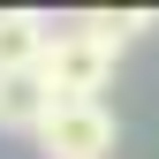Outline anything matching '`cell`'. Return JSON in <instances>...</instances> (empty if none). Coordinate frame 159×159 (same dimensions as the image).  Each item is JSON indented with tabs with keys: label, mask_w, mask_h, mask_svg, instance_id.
<instances>
[{
	"label": "cell",
	"mask_w": 159,
	"mask_h": 159,
	"mask_svg": "<svg viewBox=\"0 0 159 159\" xmlns=\"http://www.w3.org/2000/svg\"><path fill=\"white\" fill-rule=\"evenodd\" d=\"M114 61L121 53L114 46H98V38H84V30H53L46 38V53H38V76H46V91H53V106H76V98H98L114 84Z\"/></svg>",
	"instance_id": "cell-1"
},
{
	"label": "cell",
	"mask_w": 159,
	"mask_h": 159,
	"mask_svg": "<svg viewBox=\"0 0 159 159\" xmlns=\"http://www.w3.org/2000/svg\"><path fill=\"white\" fill-rule=\"evenodd\" d=\"M38 152H46V159H106V152H114V114H106V98L53 106L46 121H38Z\"/></svg>",
	"instance_id": "cell-2"
},
{
	"label": "cell",
	"mask_w": 159,
	"mask_h": 159,
	"mask_svg": "<svg viewBox=\"0 0 159 159\" xmlns=\"http://www.w3.org/2000/svg\"><path fill=\"white\" fill-rule=\"evenodd\" d=\"M46 114H53V91H46V76H38V68L0 76V129H8V136H38Z\"/></svg>",
	"instance_id": "cell-3"
},
{
	"label": "cell",
	"mask_w": 159,
	"mask_h": 159,
	"mask_svg": "<svg viewBox=\"0 0 159 159\" xmlns=\"http://www.w3.org/2000/svg\"><path fill=\"white\" fill-rule=\"evenodd\" d=\"M46 38H53V23H46L38 8H0V76H15V68H38Z\"/></svg>",
	"instance_id": "cell-4"
},
{
	"label": "cell",
	"mask_w": 159,
	"mask_h": 159,
	"mask_svg": "<svg viewBox=\"0 0 159 159\" xmlns=\"http://www.w3.org/2000/svg\"><path fill=\"white\" fill-rule=\"evenodd\" d=\"M68 30H84V38H98V46L121 53L129 38H144V30H152V8H121V15H114V8H84Z\"/></svg>",
	"instance_id": "cell-5"
}]
</instances>
